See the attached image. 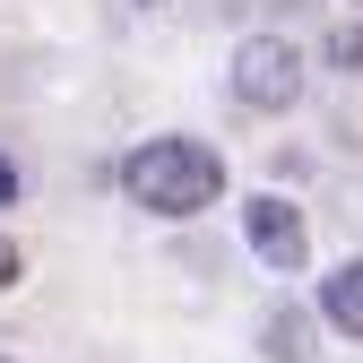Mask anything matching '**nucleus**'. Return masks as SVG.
<instances>
[{"mask_svg": "<svg viewBox=\"0 0 363 363\" xmlns=\"http://www.w3.org/2000/svg\"><path fill=\"white\" fill-rule=\"evenodd\" d=\"M242 234H251V251L268 259V268H303V208L294 199H251L242 208Z\"/></svg>", "mask_w": 363, "mask_h": 363, "instance_id": "3", "label": "nucleus"}, {"mask_svg": "<svg viewBox=\"0 0 363 363\" xmlns=\"http://www.w3.org/2000/svg\"><path fill=\"white\" fill-rule=\"evenodd\" d=\"M320 320L337 337H363V259H337L320 277Z\"/></svg>", "mask_w": 363, "mask_h": 363, "instance_id": "4", "label": "nucleus"}, {"mask_svg": "<svg viewBox=\"0 0 363 363\" xmlns=\"http://www.w3.org/2000/svg\"><path fill=\"white\" fill-rule=\"evenodd\" d=\"M9 199H18V173H9V164H0V208H9Z\"/></svg>", "mask_w": 363, "mask_h": 363, "instance_id": "6", "label": "nucleus"}, {"mask_svg": "<svg viewBox=\"0 0 363 363\" xmlns=\"http://www.w3.org/2000/svg\"><path fill=\"white\" fill-rule=\"evenodd\" d=\"M18 286V242H0V294Z\"/></svg>", "mask_w": 363, "mask_h": 363, "instance_id": "5", "label": "nucleus"}, {"mask_svg": "<svg viewBox=\"0 0 363 363\" xmlns=\"http://www.w3.org/2000/svg\"><path fill=\"white\" fill-rule=\"evenodd\" d=\"M121 191L139 199L147 216H199L225 191V164L199 139H139V147L121 156Z\"/></svg>", "mask_w": 363, "mask_h": 363, "instance_id": "1", "label": "nucleus"}, {"mask_svg": "<svg viewBox=\"0 0 363 363\" xmlns=\"http://www.w3.org/2000/svg\"><path fill=\"white\" fill-rule=\"evenodd\" d=\"M234 104H251V113L303 104V52L286 35H242L234 43Z\"/></svg>", "mask_w": 363, "mask_h": 363, "instance_id": "2", "label": "nucleus"}, {"mask_svg": "<svg viewBox=\"0 0 363 363\" xmlns=\"http://www.w3.org/2000/svg\"><path fill=\"white\" fill-rule=\"evenodd\" d=\"M147 9H156V0H147Z\"/></svg>", "mask_w": 363, "mask_h": 363, "instance_id": "7", "label": "nucleus"}]
</instances>
